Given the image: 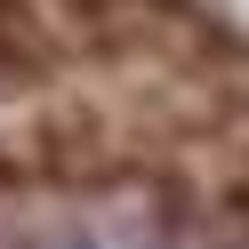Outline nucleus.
I'll use <instances>...</instances> for the list:
<instances>
[{"label": "nucleus", "instance_id": "1", "mask_svg": "<svg viewBox=\"0 0 249 249\" xmlns=\"http://www.w3.org/2000/svg\"><path fill=\"white\" fill-rule=\"evenodd\" d=\"M56 56H65V24H56L49 0H0V81H49Z\"/></svg>", "mask_w": 249, "mask_h": 249}]
</instances>
